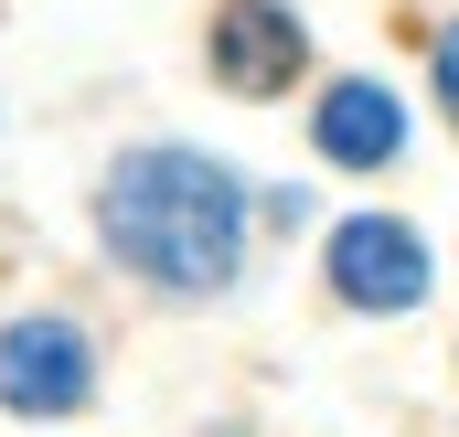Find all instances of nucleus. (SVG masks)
Segmentation results:
<instances>
[{"label":"nucleus","mask_w":459,"mask_h":437,"mask_svg":"<svg viewBox=\"0 0 459 437\" xmlns=\"http://www.w3.org/2000/svg\"><path fill=\"white\" fill-rule=\"evenodd\" d=\"M108 245L160 288H225L246 256V182L204 150H128L97 193Z\"/></svg>","instance_id":"f257e3e1"},{"label":"nucleus","mask_w":459,"mask_h":437,"mask_svg":"<svg viewBox=\"0 0 459 437\" xmlns=\"http://www.w3.org/2000/svg\"><path fill=\"white\" fill-rule=\"evenodd\" d=\"M97 395V352L75 321H11L0 330V406L11 416H75Z\"/></svg>","instance_id":"f03ea898"},{"label":"nucleus","mask_w":459,"mask_h":437,"mask_svg":"<svg viewBox=\"0 0 459 437\" xmlns=\"http://www.w3.org/2000/svg\"><path fill=\"white\" fill-rule=\"evenodd\" d=\"M332 288L352 310H417L428 299V245L395 214H352V224H332Z\"/></svg>","instance_id":"7ed1b4c3"},{"label":"nucleus","mask_w":459,"mask_h":437,"mask_svg":"<svg viewBox=\"0 0 459 437\" xmlns=\"http://www.w3.org/2000/svg\"><path fill=\"white\" fill-rule=\"evenodd\" d=\"M214 64H225V86H246V97H278V86L310 64V32H299L278 0H225V11H214Z\"/></svg>","instance_id":"20e7f679"},{"label":"nucleus","mask_w":459,"mask_h":437,"mask_svg":"<svg viewBox=\"0 0 459 437\" xmlns=\"http://www.w3.org/2000/svg\"><path fill=\"white\" fill-rule=\"evenodd\" d=\"M310 139H321V160H342V171H385L395 150H406V107L374 86V75H342L321 117H310Z\"/></svg>","instance_id":"39448f33"},{"label":"nucleus","mask_w":459,"mask_h":437,"mask_svg":"<svg viewBox=\"0 0 459 437\" xmlns=\"http://www.w3.org/2000/svg\"><path fill=\"white\" fill-rule=\"evenodd\" d=\"M438 107L459 117V21H449V32H438Z\"/></svg>","instance_id":"423d86ee"}]
</instances>
